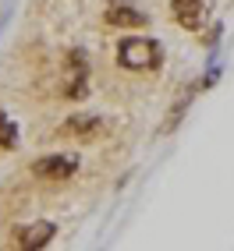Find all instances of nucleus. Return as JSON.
<instances>
[{"mask_svg": "<svg viewBox=\"0 0 234 251\" xmlns=\"http://www.w3.org/2000/svg\"><path fill=\"white\" fill-rule=\"evenodd\" d=\"M99 124H96V117H71V124L68 131H75V135H92Z\"/></svg>", "mask_w": 234, "mask_h": 251, "instance_id": "8", "label": "nucleus"}, {"mask_svg": "<svg viewBox=\"0 0 234 251\" xmlns=\"http://www.w3.org/2000/svg\"><path fill=\"white\" fill-rule=\"evenodd\" d=\"M54 233H57V226L50 220H36V223L14 230V244H18V248H43V244L54 241Z\"/></svg>", "mask_w": 234, "mask_h": 251, "instance_id": "3", "label": "nucleus"}, {"mask_svg": "<svg viewBox=\"0 0 234 251\" xmlns=\"http://www.w3.org/2000/svg\"><path fill=\"white\" fill-rule=\"evenodd\" d=\"M107 22L117 25V28H142V25H149L146 14L135 11V7H128V4H114V7L107 11Z\"/></svg>", "mask_w": 234, "mask_h": 251, "instance_id": "5", "label": "nucleus"}, {"mask_svg": "<svg viewBox=\"0 0 234 251\" xmlns=\"http://www.w3.org/2000/svg\"><path fill=\"white\" fill-rule=\"evenodd\" d=\"M78 170V159L75 156H46V159H36L32 163V174L36 177H46V180H64Z\"/></svg>", "mask_w": 234, "mask_h": 251, "instance_id": "2", "label": "nucleus"}, {"mask_svg": "<svg viewBox=\"0 0 234 251\" xmlns=\"http://www.w3.org/2000/svg\"><path fill=\"white\" fill-rule=\"evenodd\" d=\"M117 60H121V68H128V71H153V68H160L163 50L153 39H124L117 46Z\"/></svg>", "mask_w": 234, "mask_h": 251, "instance_id": "1", "label": "nucleus"}, {"mask_svg": "<svg viewBox=\"0 0 234 251\" xmlns=\"http://www.w3.org/2000/svg\"><path fill=\"white\" fill-rule=\"evenodd\" d=\"M68 96L71 99L86 96V53H82V50L71 53V85H68Z\"/></svg>", "mask_w": 234, "mask_h": 251, "instance_id": "6", "label": "nucleus"}, {"mask_svg": "<svg viewBox=\"0 0 234 251\" xmlns=\"http://www.w3.org/2000/svg\"><path fill=\"white\" fill-rule=\"evenodd\" d=\"M14 145H18V127H14V121L0 117V149H14Z\"/></svg>", "mask_w": 234, "mask_h": 251, "instance_id": "7", "label": "nucleus"}, {"mask_svg": "<svg viewBox=\"0 0 234 251\" xmlns=\"http://www.w3.org/2000/svg\"><path fill=\"white\" fill-rule=\"evenodd\" d=\"M171 14H174V22L181 25V28H203V18H206V0H174V7H171Z\"/></svg>", "mask_w": 234, "mask_h": 251, "instance_id": "4", "label": "nucleus"}]
</instances>
